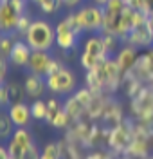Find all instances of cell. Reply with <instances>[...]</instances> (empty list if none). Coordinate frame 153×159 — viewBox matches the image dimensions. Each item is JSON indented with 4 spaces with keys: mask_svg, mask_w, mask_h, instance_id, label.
<instances>
[{
    "mask_svg": "<svg viewBox=\"0 0 153 159\" xmlns=\"http://www.w3.org/2000/svg\"><path fill=\"white\" fill-rule=\"evenodd\" d=\"M23 40L32 51H51L52 45H56V29L49 20L32 18V24Z\"/></svg>",
    "mask_w": 153,
    "mask_h": 159,
    "instance_id": "1",
    "label": "cell"
},
{
    "mask_svg": "<svg viewBox=\"0 0 153 159\" xmlns=\"http://www.w3.org/2000/svg\"><path fill=\"white\" fill-rule=\"evenodd\" d=\"M74 20L81 33H101L103 22H104V13L101 6L96 4H85L78 9H72Z\"/></svg>",
    "mask_w": 153,
    "mask_h": 159,
    "instance_id": "2",
    "label": "cell"
},
{
    "mask_svg": "<svg viewBox=\"0 0 153 159\" xmlns=\"http://www.w3.org/2000/svg\"><path fill=\"white\" fill-rule=\"evenodd\" d=\"M47 90H51L56 96H69L74 94V90L78 87V76L74 74V70L69 69L67 65H63L60 70H56L54 74L45 78Z\"/></svg>",
    "mask_w": 153,
    "mask_h": 159,
    "instance_id": "3",
    "label": "cell"
},
{
    "mask_svg": "<svg viewBox=\"0 0 153 159\" xmlns=\"http://www.w3.org/2000/svg\"><path fill=\"white\" fill-rule=\"evenodd\" d=\"M133 139V125L130 119L119 123L117 127L110 129V136H108V147L113 154H124L126 148L130 147Z\"/></svg>",
    "mask_w": 153,
    "mask_h": 159,
    "instance_id": "4",
    "label": "cell"
},
{
    "mask_svg": "<svg viewBox=\"0 0 153 159\" xmlns=\"http://www.w3.org/2000/svg\"><path fill=\"white\" fill-rule=\"evenodd\" d=\"M132 112L137 121L151 125L153 123V89H141L137 96L132 98Z\"/></svg>",
    "mask_w": 153,
    "mask_h": 159,
    "instance_id": "5",
    "label": "cell"
},
{
    "mask_svg": "<svg viewBox=\"0 0 153 159\" xmlns=\"http://www.w3.org/2000/svg\"><path fill=\"white\" fill-rule=\"evenodd\" d=\"M34 147V139L31 136V132L27 130V127H16L13 136L9 138V157H16V159H23L25 154Z\"/></svg>",
    "mask_w": 153,
    "mask_h": 159,
    "instance_id": "6",
    "label": "cell"
},
{
    "mask_svg": "<svg viewBox=\"0 0 153 159\" xmlns=\"http://www.w3.org/2000/svg\"><path fill=\"white\" fill-rule=\"evenodd\" d=\"M97 69H99L103 80H104V90L106 92H115V90L119 89V85L124 80V74H122L121 67L117 65L115 58L106 56L103 61H99Z\"/></svg>",
    "mask_w": 153,
    "mask_h": 159,
    "instance_id": "7",
    "label": "cell"
},
{
    "mask_svg": "<svg viewBox=\"0 0 153 159\" xmlns=\"http://www.w3.org/2000/svg\"><path fill=\"white\" fill-rule=\"evenodd\" d=\"M54 29H56V45H58L63 52H65V51H76L81 34L72 29L67 20L61 18L60 22L54 25Z\"/></svg>",
    "mask_w": 153,
    "mask_h": 159,
    "instance_id": "8",
    "label": "cell"
},
{
    "mask_svg": "<svg viewBox=\"0 0 153 159\" xmlns=\"http://www.w3.org/2000/svg\"><path fill=\"white\" fill-rule=\"evenodd\" d=\"M22 13L15 6L11 0H0V31L2 33H15L16 24L20 20Z\"/></svg>",
    "mask_w": 153,
    "mask_h": 159,
    "instance_id": "9",
    "label": "cell"
},
{
    "mask_svg": "<svg viewBox=\"0 0 153 159\" xmlns=\"http://www.w3.org/2000/svg\"><path fill=\"white\" fill-rule=\"evenodd\" d=\"M124 43H130L133 47H137V49H142V47H151L153 45V33L150 29V25H148V22L142 24V25H137V27H133L130 33H128V36L124 38Z\"/></svg>",
    "mask_w": 153,
    "mask_h": 159,
    "instance_id": "10",
    "label": "cell"
},
{
    "mask_svg": "<svg viewBox=\"0 0 153 159\" xmlns=\"http://www.w3.org/2000/svg\"><path fill=\"white\" fill-rule=\"evenodd\" d=\"M115 61H117V65L121 67L122 74H128V72H132L133 67H135V63H137V58H139V49L137 47H133L130 43H122L119 51L115 52Z\"/></svg>",
    "mask_w": 153,
    "mask_h": 159,
    "instance_id": "11",
    "label": "cell"
},
{
    "mask_svg": "<svg viewBox=\"0 0 153 159\" xmlns=\"http://www.w3.org/2000/svg\"><path fill=\"white\" fill-rule=\"evenodd\" d=\"M31 54H32V49L29 47V43L23 38H16L15 43H13V49H11L9 54V63L15 65V67H27L31 60Z\"/></svg>",
    "mask_w": 153,
    "mask_h": 159,
    "instance_id": "12",
    "label": "cell"
},
{
    "mask_svg": "<svg viewBox=\"0 0 153 159\" xmlns=\"http://www.w3.org/2000/svg\"><path fill=\"white\" fill-rule=\"evenodd\" d=\"M54 56H51L49 51H32L31 54V60L27 63V69L32 74H38V76H47V70H49V65Z\"/></svg>",
    "mask_w": 153,
    "mask_h": 159,
    "instance_id": "13",
    "label": "cell"
},
{
    "mask_svg": "<svg viewBox=\"0 0 153 159\" xmlns=\"http://www.w3.org/2000/svg\"><path fill=\"white\" fill-rule=\"evenodd\" d=\"M11 121L15 127H29L31 121H32V114H31V107L23 101L18 103H11L9 109H7Z\"/></svg>",
    "mask_w": 153,
    "mask_h": 159,
    "instance_id": "14",
    "label": "cell"
},
{
    "mask_svg": "<svg viewBox=\"0 0 153 159\" xmlns=\"http://www.w3.org/2000/svg\"><path fill=\"white\" fill-rule=\"evenodd\" d=\"M23 89H25L27 98H31V99L41 98V96H43V92L47 90L45 78H43V76H38V74L29 72V74L25 76V80H23Z\"/></svg>",
    "mask_w": 153,
    "mask_h": 159,
    "instance_id": "15",
    "label": "cell"
},
{
    "mask_svg": "<svg viewBox=\"0 0 153 159\" xmlns=\"http://www.w3.org/2000/svg\"><path fill=\"white\" fill-rule=\"evenodd\" d=\"M83 51L88 52V54H92V56H96L99 61L108 56V54H106V47H104V42H103L101 33H90V36L85 40V43H83Z\"/></svg>",
    "mask_w": 153,
    "mask_h": 159,
    "instance_id": "16",
    "label": "cell"
},
{
    "mask_svg": "<svg viewBox=\"0 0 153 159\" xmlns=\"http://www.w3.org/2000/svg\"><path fill=\"white\" fill-rule=\"evenodd\" d=\"M103 119H104V123L113 129V127H117L119 123H122V110H121V105H117L115 101H106V105H104V110H103Z\"/></svg>",
    "mask_w": 153,
    "mask_h": 159,
    "instance_id": "17",
    "label": "cell"
},
{
    "mask_svg": "<svg viewBox=\"0 0 153 159\" xmlns=\"http://www.w3.org/2000/svg\"><path fill=\"white\" fill-rule=\"evenodd\" d=\"M63 110L67 112V116L70 118V121H78V119H81L85 116V110L87 109L83 107V103L74 94H69L67 99H65V103H63Z\"/></svg>",
    "mask_w": 153,
    "mask_h": 159,
    "instance_id": "18",
    "label": "cell"
},
{
    "mask_svg": "<svg viewBox=\"0 0 153 159\" xmlns=\"http://www.w3.org/2000/svg\"><path fill=\"white\" fill-rule=\"evenodd\" d=\"M85 83H87V87H88L94 94H103V92H106V90H104V80H103L101 72H99L97 67L87 70V74H85Z\"/></svg>",
    "mask_w": 153,
    "mask_h": 159,
    "instance_id": "19",
    "label": "cell"
},
{
    "mask_svg": "<svg viewBox=\"0 0 153 159\" xmlns=\"http://www.w3.org/2000/svg\"><path fill=\"white\" fill-rule=\"evenodd\" d=\"M15 129H16V127L13 125L9 114H7V112H4V110H0V141L9 139L11 136H13Z\"/></svg>",
    "mask_w": 153,
    "mask_h": 159,
    "instance_id": "20",
    "label": "cell"
},
{
    "mask_svg": "<svg viewBox=\"0 0 153 159\" xmlns=\"http://www.w3.org/2000/svg\"><path fill=\"white\" fill-rule=\"evenodd\" d=\"M101 36H103V42H104V47H106V54H115L121 47L122 38L113 34V33H101Z\"/></svg>",
    "mask_w": 153,
    "mask_h": 159,
    "instance_id": "21",
    "label": "cell"
},
{
    "mask_svg": "<svg viewBox=\"0 0 153 159\" xmlns=\"http://www.w3.org/2000/svg\"><path fill=\"white\" fill-rule=\"evenodd\" d=\"M34 6H38V9H41L45 15H54L61 9L63 2L61 0H31Z\"/></svg>",
    "mask_w": 153,
    "mask_h": 159,
    "instance_id": "22",
    "label": "cell"
},
{
    "mask_svg": "<svg viewBox=\"0 0 153 159\" xmlns=\"http://www.w3.org/2000/svg\"><path fill=\"white\" fill-rule=\"evenodd\" d=\"M29 107H31L32 119H36V121H45V118H47V101H43L41 98L32 99V103H31Z\"/></svg>",
    "mask_w": 153,
    "mask_h": 159,
    "instance_id": "23",
    "label": "cell"
},
{
    "mask_svg": "<svg viewBox=\"0 0 153 159\" xmlns=\"http://www.w3.org/2000/svg\"><path fill=\"white\" fill-rule=\"evenodd\" d=\"M40 159H61L60 143H56V141H49V143L41 148Z\"/></svg>",
    "mask_w": 153,
    "mask_h": 159,
    "instance_id": "24",
    "label": "cell"
},
{
    "mask_svg": "<svg viewBox=\"0 0 153 159\" xmlns=\"http://www.w3.org/2000/svg\"><path fill=\"white\" fill-rule=\"evenodd\" d=\"M61 109H63V103H60V99L56 98V96H52V98L47 99V118H45V123L51 125V121L56 118V114Z\"/></svg>",
    "mask_w": 153,
    "mask_h": 159,
    "instance_id": "25",
    "label": "cell"
},
{
    "mask_svg": "<svg viewBox=\"0 0 153 159\" xmlns=\"http://www.w3.org/2000/svg\"><path fill=\"white\" fill-rule=\"evenodd\" d=\"M18 38L16 34H7V33H4L2 36H0V54L2 56H6V58H9L11 54V49H13V43H15V40Z\"/></svg>",
    "mask_w": 153,
    "mask_h": 159,
    "instance_id": "26",
    "label": "cell"
},
{
    "mask_svg": "<svg viewBox=\"0 0 153 159\" xmlns=\"http://www.w3.org/2000/svg\"><path fill=\"white\" fill-rule=\"evenodd\" d=\"M9 94H11V103H18V101H23V96L25 94V89H23V83H18V81H9Z\"/></svg>",
    "mask_w": 153,
    "mask_h": 159,
    "instance_id": "27",
    "label": "cell"
},
{
    "mask_svg": "<svg viewBox=\"0 0 153 159\" xmlns=\"http://www.w3.org/2000/svg\"><path fill=\"white\" fill-rule=\"evenodd\" d=\"M31 24H32V18H31L29 13H23L20 16V20H18V24H16V29H15V33L13 34H16L18 38H23L25 36V33L29 31Z\"/></svg>",
    "mask_w": 153,
    "mask_h": 159,
    "instance_id": "28",
    "label": "cell"
},
{
    "mask_svg": "<svg viewBox=\"0 0 153 159\" xmlns=\"http://www.w3.org/2000/svg\"><path fill=\"white\" fill-rule=\"evenodd\" d=\"M72 121H70V118L67 116V112L61 109L58 114H56V118L51 121V127L52 129H56V130H63V129H67L69 125H70Z\"/></svg>",
    "mask_w": 153,
    "mask_h": 159,
    "instance_id": "29",
    "label": "cell"
},
{
    "mask_svg": "<svg viewBox=\"0 0 153 159\" xmlns=\"http://www.w3.org/2000/svg\"><path fill=\"white\" fill-rule=\"evenodd\" d=\"M74 96H76V98L81 101L85 109H87V107L90 105L92 101H94V98H96V94H94V92H92V90L88 89V87H83V89H76V90H74Z\"/></svg>",
    "mask_w": 153,
    "mask_h": 159,
    "instance_id": "30",
    "label": "cell"
},
{
    "mask_svg": "<svg viewBox=\"0 0 153 159\" xmlns=\"http://www.w3.org/2000/svg\"><path fill=\"white\" fill-rule=\"evenodd\" d=\"M79 65H81L85 70H90V69H96V67L99 65V60L96 58V56H92V54H88V52L81 51V54H79Z\"/></svg>",
    "mask_w": 153,
    "mask_h": 159,
    "instance_id": "31",
    "label": "cell"
},
{
    "mask_svg": "<svg viewBox=\"0 0 153 159\" xmlns=\"http://www.w3.org/2000/svg\"><path fill=\"white\" fill-rule=\"evenodd\" d=\"M11 105V94H9V85L7 83H0V109Z\"/></svg>",
    "mask_w": 153,
    "mask_h": 159,
    "instance_id": "32",
    "label": "cell"
},
{
    "mask_svg": "<svg viewBox=\"0 0 153 159\" xmlns=\"http://www.w3.org/2000/svg\"><path fill=\"white\" fill-rule=\"evenodd\" d=\"M124 4L133 11H144V0H124Z\"/></svg>",
    "mask_w": 153,
    "mask_h": 159,
    "instance_id": "33",
    "label": "cell"
},
{
    "mask_svg": "<svg viewBox=\"0 0 153 159\" xmlns=\"http://www.w3.org/2000/svg\"><path fill=\"white\" fill-rule=\"evenodd\" d=\"M6 76H7V58L0 54V81L2 83L6 81Z\"/></svg>",
    "mask_w": 153,
    "mask_h": 159,
    "instance_id": "34",
    "label": "cell"
},
{
    "mask_svg": "<svg viewBox=\"0 0 153 159\" xmlns=\"http://www.w3.org/2000/svg\"><path fill=\"white\" fill-rule=\"evenodd\" d=\"M63 2V7H67V9H78V7H81L83 6V0H61Z\"/></svg>",
    "mask_w": 153,
    "mask_h": 159,
    "instance_id": "35",
    "label": "cell"
},
{
    "mask_svg": "<svg viewBox=\"0 0 153 159\" xmlns=\"http://www.w3.org/2000/svg\"><path fill=\"white\" fill-rule=\"evenodd\" d=\"M40 154H41V150H38V147H32V148L25 154L23 159H40Z\"/></svg>",
    "mask_w": 153,
    "mask_h": 159,
    "instance_id": "36",
    "label": "cell"
},
{
    "mask_svg": "<svg viewBox=\"0 0 153 159\" xmlns=\"http://www.w3.org/2000/svg\"><path fill=\"white\" fill-rule=\"evenodd\" d=\"M144 13L148 16L153 15V0H144Z\"/></svg>",
    "mask_w": 153,
    "mask_h": 159,
    "instance_id": "37",
    "label": "cell"
},
{
    "mask_svg": "<svg viewBox=\"0 0 153 159\" xmlns=\"http://www.w3.org/2000/svg\"><path fill=\"white\" fill-rule=\"evenodd\" d=\"M0 159H9V150L4 145H0Z\"/></svg>",
    "mask_w": 153,
    "mask_h": 159,
    "instance_id": "38",
    "label": "cell"
},
{
    "mask_svg": "<svg viewBox=\"0 0 153 159\" xmlns=\"http://www.w3.org/2000/svg\"><path fill=\"white\" fill-rule=\"evenodd\" d=\"M90 2H92V4H96V6H101V7H103L108 0H90Z\"/></svg>",
    "mask_w": 153,
    "mask_h": 159,
    "instance_id": "39",
    "label": "cell"
},
{
    "mask_svg": "<svg viewBox=\"0 0 153 159\" xmlns=\"http://www.w3.org/2000/svg\"><path fill=\"white\" fill-rule=\"evenodd\" d=\"M148 25H150V29H151V33H153V15L148 16Z\"/></svg>",
    "mask_w": 153,
    "mask_h": 159,
    "instance_id": "40",
    "label": "cell"
},
{
    "mask_svg": "<svg viewBox=\"0 0 153 159\" xmlns=\"http://www.w3.org/2000/svg\"><path fill=\"white\" fill-rule=\"evenodd\" d=\"M144 159H153V156H151V157H144Z\"/></svg>",
    "mask_w": 153,
    "mask_h": 159,
    "instance_id": "41",
    "label": "cell"
},
{
    "mask_svg": "<svg viewBox=\"0 0 153 159\" xmlns=\"http://www.w3.org/2000/svg\"><path fill=\"white\" fill-rule=\"evenodd\" d=\"M2 34H4V33H2V31H0V36H2Z\"/></svg>",
    "mask_w": 153,
    "mask_h": 159,
    "instance_id": "42",
    "label": "cell"
},
{
    "mask_svg": "<svg viewBox=\"0 0 153 159\" xmlns=\"http://www.w3.org/2000/svg\"><path fill=\"white\" fill-rule=\"evenodd\" d=\"M0 83H2V81H0Z\"/></svg>",
    "mask_w": 153,
    "mask_h": 159,
    "instance_id": "43",
    "label": "cell"
}]
</instances>
